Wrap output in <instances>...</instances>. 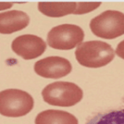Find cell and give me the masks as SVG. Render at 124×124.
<instances>
[{
  "mask_svg": "<svg viewBox=\"0 0 124 124\" xmlns=\"http://www.w3.org/2000/svg\"><path fill=\"white\" fill-rule=\"evenodd\" d=\"M75 58L81 65L88 68H99L107 65L115 55L113 47L101 41H85L78 46Z\"/></svg>",
  "mask_w": 124,
  "mask_h": 124,
  "instance_id": "6da1fadb",
  "label": "cell"
},
{
  "mask_svg": "<svg viewBox=\"0 0 124 124\" xmlns=\"http://www.w3.org/2000/svg\"><path fill=\"white\" fill-rule=\"evenodd\" d=\"M43 100L50 105L71 107L81 101L83 91L71 82L58 81L50 84L41 92Z\"/></svg>",
  "mask_w": 124,
  "mask_h": 124,
  "instance_id": "7a4b0ae2",
  "label": "cell"
},
{
  "mask_svg": "<svg viewBox=\"0 0 124 124\" xmlns=\"http://www.w3.org/2000/svg\"><path fill=\"white\" fill-rule=\"evenodd\" d=\"M33 106V98L25 91L9 89L0 93V113L5 117H23L31 111Z\"/></svg>",
  "mask_w": 124,
  "mask_h": 124,
  "instance_id": "3957f363",
  "label": "cell"
},
{
  "mask_svg": "<svg viewBox=\"0 0 124 124\" xmlns=\"http://www.w3.org/2000/svg\"><path fill=\"white\" fill-rule=\"evenodd\" d=\"M89 27L100 38H117L124 34V13L113 10L105 11L91 20Z\"/></svg>",
  "mask_w": 124,
  "mask_h": 124,
  "instance_id": "277c9868",
  "label": "cell"
},
{
  "mask_svg": "<svg viewBox=\"0 0 124 124\" xmlns=\"http://www.w3.org/2000/svg\"><path fill=\"white\" fill-rule=\"evenodd\" d=\"M85 32L77 25L63 24L53 27L48 32L47 44L57 50H71L81 44Z\"/></svg>",
  "mask_w": 124,
  "mask_h": 124,
  "instance_id": "5b68a950",
  "label": "cell"
},
{
  "mask_svg": "<svg viewBox=\"0 0 124 124\" xmlns=\"http://www.w3.org/2000/svg\"><path fill=\"white\" fill-rule=\"evenodd\" d=\"M100 2H40L38 9L51 17H61L69 14H85L100 6Z\"/></svg>",
  "mask_w": 124,
  "mask_h": 124,
  "instance_id": "8992f818",
  "label": "cell"
},
{
  "mask_svg": "<svg viewBox=\"0 0 124 124\" xmlns=\"http://www.w3.org/2000/svg\"><path fill=\"white\" fill-rule=\"evenodd\" d=\"M36 74L46 79H59L69 75L72 70L70 62L65 58L49 56L40 60L34 65Z\"/></svg>",
  "mask_w": 124,
  "mask_h": 124,
  "instance_id": "52a82bcc",
  "label": "cell"
},
{
  "mask_svg": "<svg viewBox=\"0 0 124 124\" xmlns=\"http://www.w3.org/2000/svg\"><path fill=\"white\" fill-rule=\"evenodd\" d=\"M46 44L41 37L31 34L17 37L12 42V50L24 60H32L44 53Z\"/></svg>",
  "mask_w": 124,
  "mask_h": 124,
  "instance_id": "ba28073f",
  "label": "cell"
},
{
  "mask_svg": "<svg viewBox=\"0 0 124 124\" xmlns=\"http://www.w3.org/2000/svg\"><path fill=\"white\" fill-rule=\"evenodd\" d=\"M30 18L24 12L12 10L0 13V32L11 34L27 27Z\"/></svg>",
  "mask_w": 124,
  "mask_h": 124,
  "instance_id": "9c48e42d",
  "label": "cell"
},
{
  "mask_svg": "<svg viewBox=\"0 0 124 124\" xmlns=\"http://www.w3.org/2000/svg\"><path fill=\"white\" fill-rule=\"evenodd\" d=\"M35 124H79V122L70 113L50 109L40 113L35 119Z\"/></svg>",
  "mask_w": 124,
  "mask_h": 124,
  "instance_id": "30bf717a",
  "label": "cell"
},
{
  "mask_svg": "<svg viewBox=\"0 0 124 124\" xmlns=\"http://www.w3.org/2000/svg\"><path fill=\"white\" fill-rule=\"evenodd\" d=\"M85 124H124V108L98 113Z\"/></svg>",
  "mask_w": 124,
  "mask_h": 124,
  "instance_id": "8fae6325",
  "label": "cell"
},
{
  "mask_svg": "<svg viewBox=\"0 0 124 124\" xmlns=\"http://www.w3.org/2000/svg\"><path fill=\"white\" fill-rule=\"evenodd\" d=\"M116 54L120 58L124 60V40L117 45V49H116Z\"/></svg>",
  "mask_w": 124,
  "mask_h": 124,
  "instance_id": "7c38bea8",
  "label": "cell"
}]
</instances>
